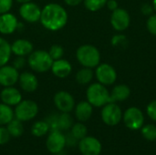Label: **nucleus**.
I'll return each instance as SVG.
<instances>
[{
	"mask_svg": "<svg viewBox=\"0 0 156 155\" xmlns=\"http://www.w3.org/2000/svg\"><path fill=\"white\" fill-rule=\"evenodd\" d=\"M68 19L69 15L66 8L58 3H49L41 9L39 21L44 28L56 32L65 27Z\"/></svg>",
	"mask_w": 156,
	"mask_h": 155,
	"instance_id": "f257e3e1",
	"label": "nucleus"
},
{
	"mask_svg": "<svg viewBox=\"0 0 156 155\" xmlns=\"http://www.w3.org/2000/svg\"><path fill=\"white\" fill-rule=\"evenodd\" d=\"M76 58L82 67L95 69L101 63V52L95 46L84 44L78 48Z\"/></svg>",
	"mask_w": 156,
	"mask_h": 155,
	"instance_id": "f03ea898",
	"label": "nucleus"
},
{
	"mask_svg": "<svg viewBox=\"0 0 156 155\" xmlns=\"http://www.w3.org/2000/svg\"><path fill=\"white\" fill-rule=\"evenodd\" d=\"M53 59L48 52L43 49L33 50L27 56V64L30 69L37 73H45L50 70Z\"/></svg>",
	"mask_w": 156,
	"mask_h": 155,
	"instance_id": "7ed1b4c3",
	"label": "nucleus"
},
{
	"mask_svg": "<svg viewBox=\"0 0 156 155\" xmlns=\"http://www.w3.org/2000/svg\"><path fill=\"white\" fill-rule=\"evenodd\" d=\"M86 98L93 107H103L110 102V91L99 82L91 83L86 90Z\"/></svg>",
	"mask_w": 156,
	"mask_h": 155,
	"instance_id": "20e7f679",
	"label": "nucleus"
},
{
	"mask_svg": "<svg viewBox=\"0 0 156 155\" xmlns=\"http://www.w3.org/2000/svg\"><path fill=\"white\" fill-rule=\"evenodd\" d=\"M15 118L23 122L33 120L38 113V106L32 100H22L15 108Z\"/></svg>",
	"mask_w": 156,
	"mask_h": 155,
	"instance_id": "39448f33",
	"label": "nucleus"
},
{
	"mask_svg": "<svg viewBox=\"0 0 156 155\" xmlns=\"http://www.w3.org/2000/svg\"><path fill=\"white\" fill-rule=\"evenodd\" d=\"M102 122L108 126H115L122 120V111L115 102H109L102 107L101 112Z\"/></svg>",
	"mask_w": 156,
	"mask_h": 155,
	"instance_id": "423d86ee",
	"label": "nucleus"
},
{
	"mask_svg": "<svg viewBox=\"0 0 156 155\" xmlns=\"http://www.w3.org/2000/svg\"><path fill=\"white\" fill-rule=\"evenodd\" d=\"M122 120L128 129L136 131L143 127L144 122V116L139 108L130 107L124 111V113H122Z\"/></svg>",
	"mask_w": 156,
	"mask_h": 155,
	"instance_id": "0eeeda50",
	"label": "nucleus"
},
{
	"mask_svg": "<svg viewBox=\"0 0 156 155\" xmlns=\"http://www.w3.org/2000/svg\"><path fill=\"white\" fill-rule=\"evenodd\" d=\"M99 83L104 86H111L117 79V72L115 69L108 63H100L95 68L94 73Z\"/></svg>",
	"mask_w": 156,
	"mask_h": 155,
	"instance_id": "6e6552de",
	"label": "nucleus"
},
{
	"mask_svg": "<svg viewBox=\"0 0 156 155\" xmlns=\"http://www.w3.org/2000/svg\"><path fill=\"white\" fill-rule=\"evenodd\" d=\"M110 22L114 30L118 32H122L130 26L131 16L126 9L118 7L112 12Z\"/></svg>",
	"mask_w": 156,
	"mask_h": 155,
	"instance_id": "1a4fd4ad",
	"label": "nucleus"
},
{
	"mask_svg": "<svg viewBox=\"0 0 156 155\" xmlns=\"http://www.w3.org/2000/svg\"><path fill=\"white\" fill-rule=\"evenodd\" d=\"M49 126V131H68L73 125V119L68 112L54 114L46 121Z\"/></svg>",
	"mask_w": 156,
	"mask_h": 155,
	"instance_id": "9d476101",
	"label": "nucleus"
},
{
	"mask_svg": "<svg viewBox=\"0 0 156 155\" xmlns=\"http://www.w3.org/2000/svg\"><path fill=\"white\" fill-rule=\"evenodd\" d=\"M41 9L38 5L34 2H28L22 4L18 9L19 16L22 19L27 23H36L39 21L41 16Z\"/></svg>",
	"mask_w": 156,
	"mask_h": 155,
	"instance_id": "9b49d317",
	"label": "nucleus"
},
{
	"mask_svg": "<svg viewBox=\"0 0 156 155\" xmlns=\"http://www.w3.org/2000/svg\"><path fill=\"white\" fill-rule=\"evenodd\" d=\"M53 100H54V104L56 108L60 112L69 113L75 108V100L73 96L66 90L58 91L54 95Z\"/></svg>",
	"mask_w": 156,
	"mask_h": 155,
	"instance_id": "f8f14e48",
	"label": "nucleus"
},
{
	"mask_svg": "<svg viewBox=\"0 0 156 155\" xmlns=\"http://www.w3.org/2000/svg\"><path fill=\"white\" fill-rule=\"evenodd\" d=\"M78 146L82 155H100L102 149L101 142L92 136H86L79 141Z\"/></svg>",
	"mask_w": 156,
	"mask_h": 155,
	"instance_id": "ddd939ff",
	"label": "nucleus"
},
{
	"mask_svg": "<svg viewBox=\"0 0 156 155\" xmlns=\"http://www.w3.org/2000/svg\"><path fill=\"white\" fill-rule=\"evenodd\" d=\"M46 146L48 151L52 153H58L64 150L66 146V138L65 134L60 131H52L48 134L46 142Z\"/></svg>",
	"mask_w": 156,
	"mask_h": 155,
	"instance_id": "4468645a",
	"label": "nucleus"
},
{
	"mask_svg": "<svg viewBox=\"0 0 156 155\" xmlns=\"http://www.w3.org/2000/svg\"><path fill=\"white\" fill-rule=\"evenodd\" d=\"M19 70L12 65H4L0 67V85L2 87H11L18 82Z\"/></svg>",
	"mask_w": 156,
	"mask_h": 155,
	"instance_id": "2eb2a0df",
	"label": "nucleus"
},
{
	"mask_svg": "<svg viewBox=\"0 0 156 155\" xmlns=\"http://www.w3.org/2000/svg\"><path fill=\"white\" fill-rule=\"evenodd\" d=\"M18 20L16 16L10 13H5L0 15V34L11 35L18 28Z\"/></svg>",
	"mask_w": 156,
	"mask_h": 155,
	"instance_id": "dca6fc26",
	"label": "nucleus"
},
{
	"mask_svg": "<svg viewBox=\"0 0 156 155\" xmlns=\"http://www.w3.org/2000/svg\"><path fill=\"white\" fill-rule=\"evenodd\" d=\"M18 84L25 92H34L38 87V79L37 76L29 71H24L19 74Z\"/></svg>",
	"mask_w": 156,
	"mask_h": 155,
	"instance_id": "f3484780",
	"label": "nucleus"
},
{
	"mask_svg": "<svg viewBox=\"0 0 156 155\" xmlns=\"http://www.w3.org/2000/svg\"><path fill=\"white\" fill-rule=\"evenodd\" d=\"M0 100L8 106H16L22 100V94L20 90L14 86L5 87L0 91Z\"/></svg>",
	"mask_w": 156,
	"mask_h": 155,
	"instance_id": "a211bd4d",
	"label": "nucleus"
},
{
	"mask_svg": "<svg viewBox=\"0 0 156 155\" xmlns=\"http://www.w3.org/2000/svg\"><path fill=\"white\" fill-rule=\"evenodd\" d=\"M50 70L55 77L58 79H65L71 74L72 66L69 60L62 58L57 60H53Z\"/></svg>",
	"mask_w": 156,
	"mask_h": 155,
	"instance_id": "6ab92c4d",
	"label": "nucleus"
},
{
	"mask_svg": "<svg viewBox=\"0 0 156 155\" xmlns=\"http://www.w3.org/2000/svg\"><path fill=\"white\" fill-rule=\"evenodd\" d=\"M34 50L32 42L27 39L19 38L11 44V51L16 57H27Z\"/></svg>",
	"mask_w": 156,
	"mask_h": 155,
	"instance_id": "aec40b11",
	"label": "nucleus"
},
{
	"mask_svg": "<svg viewBox=\"0 0 156 155\" xmlns=\"http://www.w3.org/2000/svg\"><path fill=\"white\" fill-rule=\"evenodd\" d=\"M74 109L75 116L80 122H84L90 120L93 112V106L88 100L80 101L77 105H75Z\"/></svg>",
	"mask_w": 156,
	"mask_h": 155,
	"instance_id": "412c9836",
	"label": "nucleus"
},
{
	"mask_svg": "<svg viewBox=\"0 0 156 155\" xmlns=\"http://www.w3.org/2000/svg\"><path fill=\"white\" fill-rule=\"evenodd\" d=\"M131 95V89L125 84L116 85L110 92V102H118L126 100Z\"/></svg>",
	"mask_w": 156,
	"mask_h": 155,
	"instance_id": "4be33fe9",
	"label": "nucleus"
},
{
	"mask_svg": "<svg viewBox=\"0 0 156 155\" xmlns=\"http://www.w3.org/2000/svg\"><path fill=\"white\" fill-rule=\"evenodd\" d=\"M11 55V44L4 37H0V67L8 63Z\"/></svg>",
	"mask_w": 156,
	"mask_h": 155,
	"instance_id": "5701e85b",
	"label": "nucleus"
},
{
	"mask_svg": "<svg viewBox=\"0 0 156 155\" xmlns=\"http://www.w3.org/2000/svg\"><path fill=\"white\" fill-rule=\"evenodd\" d=\"M94 77V72L92 69L83 67L76 73V81L80 85H88L90 84Z\"/></svg>",
	"mask_w": 156,
	"mask_h": 155,
	"instance_id": "b1692460",
	"label": "nucleus"
},
{
	"mask_svg": "<svg viewBox=\"0 0 156 155\" xmlns=\"http://www.w3.org/2000/svg\"><path fill=\"white\" fill-rule=\"evenodd\" d=\"M15 118V113L11 106L0 103V126L6 125Z\"/></svg>",
	"mask_w": 156,
	"mask_h": 155,
	"instance_id": "393cba45",
	"label": "nucleus"
},
{
	"mask_svg": "<svg viewBox=\"0 0 156 155\" xmlns=\"http://www.w3.org/2000/svg\"><path fill=\"white\" fill-rule=\"evenodd\" d=\"M6 129L8 132L10 133L11 137H20L24 132V126L21 121L17 120L16 118H14L9 123L6 124Z\"/></svg>",
	"mask_w": 156,
	"mask_h": 155,
	"instance_id": "a878e982",
	"label": "nucleus"
},
{
	"mask_svg": "<svg viewBox=\"0 0 156 155\" xmlns=\"http://www.w3.org/2000/svg\"><path fill=\"white\" fill-rule=\"evenodd\" d=\"M49 132V126L46 121L36 122L31 127V133L36 137H42Z\"/></svg>",
	"mask_w": 156,
	"mask_h": 155,
	"instance_id": "bb28decb",
	"label": "nucleus"
},
{
	"mask_svg": "<svg viewBox=\"0 0 156 155\" xmlns=\"http://www.w3.org/2000/svg\"><path fill=\"white\" fill-rule=\"evenodd\" d=\"M71 131V134L78 140V141H80L81 139H83L84 137L87 136V133H88V130H87V127L82 123V122H77L75 124L72 125V127L70 128Z\"/></svg>",
	"mask_w": 156,
	"mask_h": 155,
	"instance_id": "cd10ccee",
	"label": "nucleus"
},
{
	"mask_svg": "<svg viewBox=\"0 0 156 155\" xmlns=\"http://www.w3.org/2000/svg\"><path fill=\"white\" fill-rule=\"evenodd\" d=\"M108 0H83L84 6L90 12H97L106 5Z\"/></svg>",
	"mask_w": 156,
	"mask_h": 155,
	"instance_id": "c85d7f7f",
	"label": "nucleus"
},
{
	"mask_svg": "<svg viewBox=\"0 0 156 155\" xmlns=\"http://www.w3.org/2000/svg\"><path fill=\"white\" fill-rule=\"evenodd\" d=\"M141 133L143 137L150 142L156 140V126L154 124H147L141 128Z\"/></svg>",
	"mask_w": 156,
	"mask_h": 155,
	"instance_id": "c756f323",
	"label": "nucleus"
},
{
	"mask_svg": "<svg viewBox=\"0 0 156 155\" xmlns=\"http://www.w3.org/2000/svg\"><path fill=\"white\" fill-rule=\"evenodd\" d=\"M48 52L49 56L51 57V58L53 60H57V59H59V58H63L64 48L59 44H54V45H52L49 48V49H48Z\"/></svg>",
	"mask_w": 156,
	"mask_h": 155,
	"instance_id": "7c9ffc66",
	"label": "nucleus"
},
{
	"mask_svg": "<svg viewBox=\"0 0 156 155\" xmlns=\"http://www.w3.org/2000/svg\"><path fill=\"white\" fill-rule=\"evenodd\" d=\"M146 28L150 34L156 37V14H153L148 16L146 21Z\"/></svg>",
	"mask_w": 156,
	"mask_h": 155,
	"instance_id": "2f4dec72",
	"label": "nucleus"
},
{
	"mask_svg": "<svg viewBox=\"0 0 156 155\" xmlns=\"http://www.w3.org/2000/svg\"><path fill=\"white\" fill-rule=\"evenodd\" d=\"M146 113L148 117L153 120L154 122H156V100L151 101L147 107H146Z\"/></svg>",
	"mask_w": 156,
	"mask_h": 155,
	"instance_id": "473e14b6",
	"label": "nucleus"
},
{
	"mask_svg": "<svg viewBox=\"0 0 156 155\" xmlns=\"http://www.w3.org/2000/svg\"><path fill=\"white\" fill-rule=\"evenodd\" d=\"M14 0H0V15L7 13L13 6Z\"/></svg>",
	"mask_w": 156,
	"mask_h": 155,
	"instance_id": "72a5a7b5",
	"label": "nucleus"
},
{
	"mask_svg": "<svg viewBox=\"0 0 156 155\" xmlns=\"http://www.w3.org/2000/svg\"><path fill=\"white\" fill-rule=\"evenodd\" d=\"M10 137H11V135L8 132L6 127L0 126V145H4L7 142H9Z\"/></svg>",
	"mask_w": 156,
	"mask_h": 155,
	"instance_id": "f704fd0d",
	"label": "nucleus"
},
{
	"mask_svg": "<svg viewBox=\"0 0 156 155\" xmlns=\"http://www.w3.org/2000/svg\"><path fill=\"white\" fill-rule=\"evenodd\" d=\"M27 62V60H26L25 57H17L16 56V58L13 61V65L12 66H14L17 70H19V69H23L26 66Z\"/></svg>",
	"mask_w": 156,
	"mask_h": 155,
	"instance_id": "c9c22d12",
	"label": "nucleus"
},
{
	"mask_svg": "<svg viewBox=\"0 0 156 155\" xmlns=\"http://www.w3.org/2000/svg\"><path fill=\"white\" fill-rule=\"evenodd\" d=\"M125 42H126V38H125V36H123V35H115L112 38V44L114 47L122 45Z\"/></svg>",
	"mask_w": 156,
	"mask_h": 155,
	"instance_id": "e433bc0d",
	"label": "nucleus"
},
{
	"mask_svg": "<svg viewBox=\"0 0 156 155\" xmlns=\"http://www.w3.org/2000/svg\"><path fill=\"white\" fill-rule=\"evenodd\" d=\"M65 138H66V145H68V146H75V145H77L79 143V141L71 134V132H69V133H67L66 135H65Z\"/></svg>",
	"mask_w": 156,
	"mask_h": 155,
	"instance_id": "4c0bfd02",
	"label": "nucleus"
},
{
	"mask_svg": "<svg viewBox=\"0 0 156 155\" xmlns=\"http://www.w3.org/2000/svg\"><path fill=\"white\" fill-rule=\"evenodd\" d=\"M154 7H153V5H150V4H144L141 7V12L144 15V16H151L153 15L154 13Z\"/></svg>",
	"mask_w": 156,
	"mask_h": 155,
	"instance_id": "58836bf2",
	"label": "nucleus"
},
{
	"mask_svg": "<svg viewBox=\"0 0 156 155\" xmlns=\"http://www.w3.org/2000/svg\"><path fill=\"white\" fill-rule=\"evenodd\" d=\"M106 6L108 7V9L110 11H114L115 9H117L119 7V4L116 0H108L106 3Z\"/></svg>",
	"mask_w": 156,
	"mask_h": 155,
	"instance_id": "ea45409f",
	"label": "nucleus"
},
{
	"mask_svg": "<svg viewBox=\"0 0 156 155\" xmlns=\"http://www.w3.org/2000/svg\"><path fill=\"white\" fill-rule=\"evenodd\" d=\"M63 1L69 6H77L83 2V0H63Z\"/></svg>",
	"mask_w": 156,
	"mask_h": 155,
	"instance_id": "a19ab883",
	"label": "nucleus"
},
{
	"mask_svg": "<svg viewBox=\"0 0 156 155\" xmlns=\"http://www.w3.org/2000/svg\"><path fill=\"white\" fill-rule=\"evenodd\" d=\"M16 3H19V4H25V3H28V2H31L32 0H15Z\"/></svg>",
	"mask_w": 156,
	"mask_h": 155,
	"instance_id": "79ce46f5",
	"label": "nucleus"
},
{
	"mask_svg": "<svg viewBox=\"0 0 156 155\" xmlns=\"http://www.w3.org/2000/svg\"><path fill=\"white\" fill-rule=\"evenodd\" d=\"M153 7H154V10L156 12V0H153Z\"/></svg>",
	"mask_w": 156,
	"mask_h": 155,
	"instance_id": "37998d69",
	"label": "nucleus"
},
{
	"mask_svg": "<svg viewBox=\"0 0 156 155\" xmlns=\"http://www.w3.org/2000/svg\"><path fill=\"white\" fill-rule=\"evenodd\" d=\"M54 155H67V153H65L63 151H61V152H59V153H55Z\"/></svg>",
	"mask_w": 156,
	"mask_h": 155,
	"instance_id": "c03bdc74",
	"label": "nucleus"
}]
</instances>
